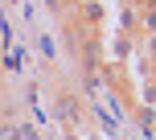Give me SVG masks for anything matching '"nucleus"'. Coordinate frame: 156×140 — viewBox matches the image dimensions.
I'll return each mask as SVG.
<instances>
[{"instance_id":"f257e3e1","label":"nucleus","mask_w":156,"mask_h":140,"mask_svg":"<svg viewBox=\"0 0 156 140\" xmlns=\"http://www.w3.org/2000/svg\"><path fill=\"white\" fill-rule=\"evenodd\" d=\"M132 4H148V0H132Z\"/></svg>"}]
</instances>
